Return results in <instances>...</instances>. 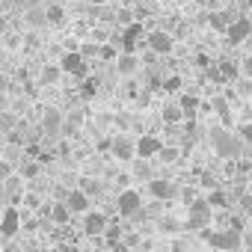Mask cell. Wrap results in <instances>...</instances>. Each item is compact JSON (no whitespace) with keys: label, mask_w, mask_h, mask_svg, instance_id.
<instances>
[{"label":"cell","mask_w":252,"mask_h":252,"mask_svg":"<svg viewBox=\"0 0 252 252\" xmlns=\"http://www.w3.org/2000/svg\"><path fill=\"white\" fill-rule=\"evenodd\" d=\"M211 146H214V152L222 160H237V158L246 155V146L237 137V131H228V128H222V125L211 128Z\"/></svg>","instance_id":"obj_1"},{"label":"cell","mask_w":252,"mask_h":252,"mask_svg":"<svg viewBox=\"0 0 252 252\" xmlns=\"http://www.w3.org/2000/svg\"><path fill=\"white\" fill-rule=\"evenodd\" d=\"M211 222H214V208L208 205V199L196 196V199L187 205V220L181 222V228H187V231H202V228H208Z\"/></svg>","instance_id":"obj_2"},{"label":"cell","mask_w":252,"mask_h":252,"mask_svg":"<svg viewBox=\"0 0 252 252\" xmlns=\"http://www.w3.org/2000/svg\"><path fill=\"white\" fill-rule=\"evenodd\" d=\"M202 237H205V243L208 246H214V249H222V252H234V249H240V231H234V228H202Z\"/></svg>","instance_id":"obj_3"},{"label":"cell","mask_w":252,"mask_h":252,"mask_svg":"<svg viewBox=\"0 0 252 252\" xmlns=\"http://www.w3.org/2000/svg\"><path fill=\"white\" fill-rule=\"evenodd\" d=\"M140 208H143V193H140V190H134V187L119 190V196H116V211H119V217H134Z\"/></svg>","instance_id":"obj_4"},{"label":"cell","mask_w":252,"mask_h":252,"mask_svg":"<svg viewBox=\"0 0 252 252\" xmlns=\"http://www.w3.org/2000/svg\"><path fill=\"white\" fill-rule=\"evenodd\" d=\"M146 48L155 54V57H169L175 51V36L166 33V30H152L146 36Z\"/></svg>","instance_id":"obj_5"},{"label":"cell","mask_w":252,"mask_h":252,"mask_svg":"<svg viewBox=\"0 0 252 252\" xmlns=\"http://www.w3.org/2000/svg\"><path fill=\"white\" fill-rule=\"evenodd\" d=\"M249 36H252V18L240 12V15L225 27V42H228V45H243Z\"/></svg>","instance_id":"obj_6"},{"label":"cell","mask_w":252,"mask_h":252,"mask_svg":"<svg viewBox=\"0 0 252 252\" xmlns=\"http://www.w3.org/2000/svg\"><path fill=\"white\" fill-rule=\"evenodd\" d=\"M143 24L140 21H131L128 27H122V33H119V48L122 51H128V54H137L140 51V42H143Z\"/></svg>","instance_id":"obj_7"},{"label":"cell","mask_w":252,"mask_h":252,"mask_svg":"<svg viewBox=\"0 0 252 252\" xmlns=\"http://www.w3.org/2000/svg\"><path fill=\"white\" fill-rule=\"evenodd\" d=\"M237 15H240L237 6H220V9H211L205 21H208V27H211L214 33H225V27H228Z\"/></svg>","instance_id":"obj_8"},{"label":"cell","mask_w":252,"mask_h":252,"mask_svg":"<svg viewBox=\"0 0 252 252\" xmlns=\"http://www.w3.org/2000/svg\"><path fill=\"white\" fill-rule=\"evenodd\" d=\"M149 193L158 202H172V199H178V184L169 178H149Z\"/></svg>","instance_id":"obj_9"},{"label":"cell","mask_w":252,"mask_h":252,"mask_svg":"<svg viewBox=\"0 0 252 252\" xmlns=\"http://www.w3.org/2000/svg\"><path fill=\"white\" fill-rule=\"evenodd\" d=\"M107 222H110L107 214H101V211H86V214H83V234L92 237V240H98V237L104 234Z\"/></svg>","instance_id":"obj_10"},{"label":"cell","mask_w":252,"mask_h":252,"mask_svg":"<svg viewBox=\"0 0 252 252\" xmlns=\"http://www.w3.org/2000/svg\"><path fill=\"white\" fill-rule=\"evenodd\" d=\"M110 155L116 158V160H122V163H131L137 155H134V140L128 137V134H119V137H113L110 140Z\"/></svg>","instance_id":"obj_11"},{"label":"cell","mask_w":252,"mask_h":252,"mask_svg":"<svg viewBox=\"0 0 252 252\" xmlns=\"http://www.w3.org/2000/svg\"><path fill=\"white\" fill-rule=\"evenodd\" d=\"M60 71L74 74V77H86V60L80 57V51H65L60 60Z\"/></svg>","instance_id":"obj_12"},{"label":"cell","mask_w":252,"mask_h":252,"mask_svg":"<svg viewBox=\"0 0 252 252\" xmlns=\"http://www.w3.org/2000/svg\"><path fill=\"white\" fill-rule=\"evenodd\" d=\"M160 146H163L160 137H155V134H143V137L134 140V155L143 158V160H149V158H155V155L160 152Z\"/></svg>","instance_id":"obj_13"},{"label":"cell","mask_w":252,"mask_h":252,"mask_svg":"<svg viewBox=\"0 0 252 252\" xmlns=\"http://www.w3.org/2000/svg\"><path fill=\"white\" fill-rule=\"evenodd\" d=\"M18 228H21V211H18L15 205H9L3 214H0V234L9 240V237L18 234Z\"/></svg>","instance_id":"obj_14"},{"label":"cell","mask_w":252,"mask_h":252,"mask_svg":"<svg viewBox=\"0 0 252 252\" xmlns=\"http://www.w3.org/2000/svg\"><path fill=\"white\" fill-rule=\"evenodd\" d=\"M63 202H65V208H68L71 214H86V211H89V196H86L80 187H77V190H65Z\"/></svg>","instance_id":"obj_15"},{"label":"cell","mask_w":252,"mask_h":252,"mask_svg":"<svg viewBox=\"0 0 252 252\" xmlns=\"http://www.w3.org/2000/svg\"><path fill=\"white\" fill-rule=\"evenodd\" d=\"M113 63H116V71H119L122 77H131V74L140 71V60H137V54H128V51H122Z\"/></svg>","instance_id":"obj_16"},{"label":"cell","mask_w":252,"mask_h":252,"mask_svg":"<svg viewBox=\"0 0 252 252\" xmlns=\"http://www.w3.org/2000/svg\"><path fill=\"white\" fill-rule=\"evenodd\" d=\"M160 119H163L166 128H178V125L184 122V113H181L178 101H166V104H163V110H160Z\"/></svg>","instance_id":"obj_17"},{"label":"cell","mask_w":252,"mask_h":252,"mask_svg":"<svg viewBox=\"0 0 252 252\" xmlns=\"http://www.w3.org/2000/svg\"><path fill=\"white\" fill-rule=\"evenodd\" d=\"M199 104H202V98H199L196 92H184V95H178V107H181L184 119H196V113H199Z\"/></svg>","instance_id":"obj_18"},{"label":"cell","mask_w":252,"mask_h":252,"mask_svg":"<svg viewBox=\"0 0 252 252\" xmlns=\"http://www.w3.org/2000/svg\"><path fill=\"white\" fill-rule=\"evenodd\" d=\"M231 89H234L237 101H249V98H252V77H246V74L234 77V80H231Z\"/></svg>","instance_id":"obj_19"},{"label":"cell","mask_w":252,"mask_h":252,"mask_svg":"<svg viewBox=\"0 0 252 252\" xmlns=\"http://www.w3.org/2000/svg\"><path fill=\"white\" fill-rule=\"evenodd\" d=\"M217 65V71H220V77L225 80V83H231L234 77H240V65L234 63V60H220V63H214Z\"/></svg>","instance_id":"obj_20"},{"label":"cell","mask_w":252,"mask_h":252,"mask_svg":"<svg viewBox=\"0 0 252 252\" xmlns=\"http://www.w3.org/2000/svg\"><path fill=\"white\" fill-rule=\"evenodd\" d=\"M158 220V231H163V234H178L181 231V220L178 217H169V214H160V217H155Z\"/></svg>","instance_id":"obj_21"},{"label":"cell","mask_w":252,"mask_h":252,"mask_svg":"<svg viewBox=\"0 0 252 252\" xmlns=\"http://www.w3.org/2000/svg\"><path fill=\"white\" fill-rule=\"evenodd\" d=\"M101 237L107 240V246H119V243H122V237H125V231H122V225H119V222H113V220H110Z\"/></svg>","instance_id":"obj_22"},{"label":"cell","mask_w":252,"mask_h":252,"mask_svg":"<svg viewBox=\"0 0 252 252\" xmlns=\"http://www.w3.org/2000/svg\"><path fill=\"white\" fill-rule=\"evenodd\" d=\"M155 158H158L160 163H178V160H181V149H178V146H166V143H163V146H160V152H158Z\"/></svg>","instance_id":"obj_23"},{"label":"cell","mask_w":252,"mask_h":252,"mask_svg":"<svg viewBox=\"0 0 252 252\" xmlns=\"http://www.w3.org/2000/svg\"><path fill=\"white\" fill-rule=\"evenodd\" d=\"M45 21H48L51 27H60V24L65 21V9H63L60 3H51V6L45 9Z\"/></svg>","instance_id":"obj_24"},{"label":"cell","mask_w":252,"mask_h":252,"mask_svg":"<svg viewBox=\"0 0 252 252\" xmlns=\"http://www.w3.org/2000/svg\"><path fill=\"white\" fill-rule=\"evenodd\" d=\"M181 86H184V77H181V74H166V77L160 80V89L169 92V95H172V92H181Z\"/></svg>","instance_id":"obj_25"},{"label":"cell","mask_w":252,"mask_h":252,"mask_svg":"<svg viewBox=\"0 0 252 252\" xmlns=\"http://www.w3.org/2000/svg\"><path fill=\"white\" fill-rule=\"evenodd\" d=\"M80 190L92 199V196H101V193H104V184H101L98 178H80Z\"/></svg>","instance_id":"obj_26"},{"label":"cell","mask_w":252,"mask_h":252,"mask_svg":"<svg viewBox=\"0 0 252 252\" xmlns=\"http://www.w3.org/2000/svg\"><path fill=\"white\" fill-rule=\"evenodd\" d=\"M60 128H63V116H60L57 110H48V113H45V131H48V134H57Z\"/></svg>","instance_id":"obj_27"},{"label":"cell","mask_w":252,"mask_h":252,"mask_svg":"<svg viewBox=\"0 0 252 252\" xmlns=\"http://www.w3.org/2000/svg\"><path fill=\"white\" fill-rule=\"evenodd\" d=\"M211 113H217L222 122L231 119V110H228V101H225V98H214V101H211Z\"/></svg>","instance_id":"obj_28"},{"label":"cell","mask_w":252,"mask_h":252,"mask_svg":"<svg viewBox=\"0 0 252 252\" xmlns=\"http://www.w3.org/2000/svg\"><path fill=\"white\" fill-rule=\"evenodd\" d=\"M113 21H116V24H119V27H128V24H131V21H134V12H131V9H128V6H119V9H116V12H113Z\"/></svg>","instance_id":"obj_29"},{"label":"cell","mask_w":252,"mask_h":252,"mask_svg":"<svg viewBox=\"0 0 252 252\" xmlns=\"http://www.w3.org/2000/svg\"><path fill=\"white\" fill-rule=\"evenodd\" d=\"M205 199H208V205H211V208H225V205H228V196H225L222 190H217V187H214Z\"/></svg>","instance_id":"obj_30"},{"label":"cell","mask_w":252,"mask_h":252,"mask_svg":"<svg viewBox=\"0 0 252 252\" xmlns=\"http://www.w3.org/2000/svg\"><path fill=\"white\" fill-rule=\"evenodd\" d=\"M51 217H54V222H68V220H71V211L65 208V202H57V205L51 208Z\"/></svg>","instance_id":"obj_31"},{"label":"cell","mask_w":252,"mask_h":252,"mask_svg":"<svg viewBox=\"0 0 252 252\" xmlns=\"http://www.w3.org/2000/svg\"><path fill=\"white\" fill-rule=\"evenodd\" d=\"M60 77H63L60 65H45V68H42V83H57Z\"/></svg>","instance_id":"obj_32"},{"label":"cell","mask_w":252,"mask_h":252,"mask_svg":"<svg viewBox=\"0 0 252 252\" xmlns=\"http://www.w3.org/2000/svg\"><path fill=\"white\" fill-rule=\"evenodd\" d=\"M237 137L243 140V146H246V152L252 155V122H249V125H240V128H237Z\"/></svg>","instance_id":"obj_33"},{"label":"cell","mask_w":252,"mask_h":252,"mask_svg":"<svg viewBox=\"0 0 252 252\" xmlns=\"http://www.w3.org/2000/svg\"><path fill=\"white\" fill-rule=\"evenodd\" d=\"M98 57L110 63V60H116V57H119V51H116V45H110V42H101V45H98Z\"/></svg>","instance_id":"obj_34"},{"label":"cell","mask_w":252,"mask_h":252,"mask_svg":"<svg viewBox=\"0 0 252 252\" xmlns=\"http://www.w3.org/2000/svg\"><path fill=\"white\" fill-rule=\"evenodd\" d=\"M237 205H240V214L252 217V193H240L237 196Z\"/></svg>","instance_id":"obj_35"},{"label":"cell","mask_w":252,"mask_h":252,"mask_svg":"<svg viewBox=\"0 0 252 252\" xmlns=\"http://www.w3.org/2000/svg\"><path fill=\"white\" fill-rule=\"evenodd\" d=\"M134 160H137V163H134V175H137V178H146V181H149V178H152V172H149L146 160H143V158H134Z\"/></svg>","instance_id":"obj_36"},{"label":"cell","mask_w":252,"mask_h":252,"mask_svg":"<svg viewBox=\"0 0 252 252\" xmlns=\"http://www.w3.org/2000/svg\"><path fill=\"white\" fill-rule=\"evenodd\" d=\"M199 184H202L205 190H214V187H217V175H211V172L199 169Z\"/></svg>","instance_id":"obj_37"},{"label":"cell","mask_w":252,"mask_h":252,"mask_svg":"<svg viewBox=\"0 0 252 252\" xmlns=\"http://www.w3.org/2000/svg\"><path fill=\"white\" fill-rule=\"evenodd\" d=\"M80 57H83V60L98 57V42H83V45H80Z\"/></svg>","instance_id":"obj_38"},{"label":"cell","mask_w":252,"mask_h":252,"mask_svg":"<svg viewBox=\"0 0 252 252\" xmlns=\"http://www.w3.org/2000/svg\"><path fill=\"white\" fill-rule=\"evenodd\" d=\"M196 196H199V190H196V187H184V190L178 187V199H181L184 205H190V202H193Z\"/></svg>","instance_id":"obj_39"},{"label":"cell","mask_w":252,"mask_h":252,"mask_svg":"<svg viewBox=\"0 0 252 252\" xmlns=\"http://www.w3.org/2000/svg\"><path fill=\"white\" fill-rule=\"evenodd\" d=\"M83 98H95V92H98V80H92V77H86V83H83Z\"/></svg>","instance_id":"obj_40"},{"label":"cell","mask_w":252,"mask_h":252,"mask_svg":"<svg viewBox=\"0 0 252 252\" xmlns=\"http://www.w3.org/2000/svg\"><path fill=\"white\" fill-rule=\"evenodd\" d=\"M240 74L252 77V54H249V57H243V63H240Z\"/></svg>","instance_id":"obj_41"},{"label":"cell","mask_w":252,"mask_h":252,"mask_svg":"<svg viewBox=\"0 0 252 252\" xmlns=\"http://www.w3.org/2000/svg\"><path fill=\"white\" fill-rule=\"evenodd\" d=\"M9 175H12V163L0 160V178H9Z\"/></svg>","instance_id":"obj_42"},{"label":"cell","mask_w":252,"mask_h":252,"mask_svg":"<svg viewBox=\"0 0 252 252\" xmlns=\"http://www.w3.org/2000/svg\"><path fill=\"white\" fill-rule=\"evenodd\" d=\"M196 65L208 68V65H211V57H208V54H196Z\"/></svg>","instance_id":"obj_43"},{"label":"cell","mask_w":252,"mask_h":252,"mask_svg":"<svg viewBox=\"0 0 252 252\" xmlns=\"http://www.w3.org/2000/svg\"><path fill=\"white\" fill-rule=\"evenodd\" d=\"M36 172H39V166H33V163H27V166H24V172H21V175H24V178H33V175H36Z\"/></svg>","instance_id":"obj_44"},{"label":"cell","mask_w":252,"mask_h":252,"mask_svg":"<svg viewBox=\"0 0 252 252\" xmlns=\"http://www.w3.org/2000/svg\"><path fill=\"white\" fill-rule=\"evenodd\" d=\"M0 252H24V249H21V246H15V243H6L3 249H0Z\"/></svg>","instance_id":"obj_45"},{"label":"cell","mask_w":252,"mask_h":252,"mask_svg":"<svg viewBox=\"0 0 252 252\" xmlns=\"http://www.w3.org/2000/svg\"><path fill=\"white\" fill-rule=\"evenodd\" d=\"M89 3H92V6H104V3H107V0H89Z\"/></svg>","instance_id":"obj_46"},{"label":"cell","mask_w":252,"mask_h":252,"mask_svg":"<svg viewBox=\"0 0 252 252\" xmlns=\"http://www.w3.org/2000/svg\"><path fill=\"white\" fill-rule=\"evenodd\" d=\"M30 3H42V0H30Z\"/></svg>","instance_id":"obj_47"},{"label":"cell","mask_w":252,"mask_h":252,"mask_svg":"<svg viewBox=\"0 0 252 252\" xmlns=\"http://www.w3.org/2000/svg\"><path fill=\"white\" fill-rule=\"evenodd\" d=\"M77 3H86V0H77Z\"/></svg>","instance_id":"obj_48"},{"label":"cell","mask_w":252,"mask_h":252,"mask_svg":"<svg viewBox=\"0 0 252 252\" xmlns=\"http://www.w3.org/2000/svg\"><path fill=\"white\" fill-rule=\"evenodd\" d=\"M181 252H190V249H181Z\"/></svg>","instance_id":"obj_49"}]
</instances>
